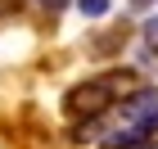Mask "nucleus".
Returning a JSON list of instances; mask_svg holds the SVG:
<instances>
[{"mask_svg": "<svg viewBox=\"0 0 158 149\" xmlns=\"http://www.w3.org/2000/svg\"><path fill=\"white\" fill-rule=\"evenodd\" d=\"M131 5H135V9H145V5H149V0H131Z\"/></svg>", "mask_w": 158, "mask_h": 149, "instance_id": "6", "label": "nucleus"}, {"mask_svg": "<svg viewBox=\"0 0 158 149\" xmlns=\"http://www.w3.org/2000/svg\"><path fill=\"white\" fill-rule=\"evenodd\" d=\"M127 86H131V77L118 72V68L104 72V77H90V81H81V86L68 90V113H73V118H86V122H90V118H104L109 104L122 99Z\"/></svg>", "mask_w": 158, "mask_h": 149, "instance_id": "1", "label": "nucleus"}, {"mask_svg": "<svg viewBox=\"0 0 158 149\" xmlns=\"http://www.w3.org/2000/svg\"><path fill=\"white\" fill-rule=\"evenodd\" d=\"M118 126H131V131H158V90H135V95L118 99Z\"/></svg>", "mask_w": 158, "mask_h": 149, "instance_id": "2", "label": "nucleus"}, {"mask_svg": "<svg viewBox=\"0 0 158 149\" xmlns=\"http://www.w3.org/2000/svg\"><path fill=\"white\" fill-rule=\"evenodd\" d=\"M41 5H54V9H59V5H63V0H41Z\"/></svg>", "mask_w": 158, "mask_h": 149, "instance_id": "7", "label": "nucleus"}, {"mask_svg": "<svg viewBox=\"0 0 158 149\" xmlns=\"http://www.w3.org/2000/svg\"><path fill=\"white\" fill-rule=\"evenodd\" d=\"M109 5H113V0H77V9H81L86 18H104V14H109Z\"/></svg>", "mask_w": 158, "mask_h": 149, "instance_id": "5", "label": "nucleus"}, {"mask_svg": "<svg viewBox=\"0 0 158 149\" xmlns=\"http://www.w3.org/2000/svg\"><path fill=\"white\" fill-rule=\"evenodd\" d=\"M140 36H145V50H149V54H154V50H158V14H154V18H145V23H140Z\"/></svg>", "mask_w": 158, "mask_h": 149, "instance_id": "4", "label": "nucleus"}, {"mask_svg": "<svg viewBox=\"0 0 158 149\" xmlns=\"http://www.w3.org/2000/svg\"><path fill=\"white\" fill-rule=\"evenodd\" d=\"M118 45H127V27H122V32H109L104 41H90V54H99V59H104V54H113Z\"/></svg>", "mask_w": 158, "mask_h": 149, "instance_id": "3", "label": "nucleus"}]
</instances>
